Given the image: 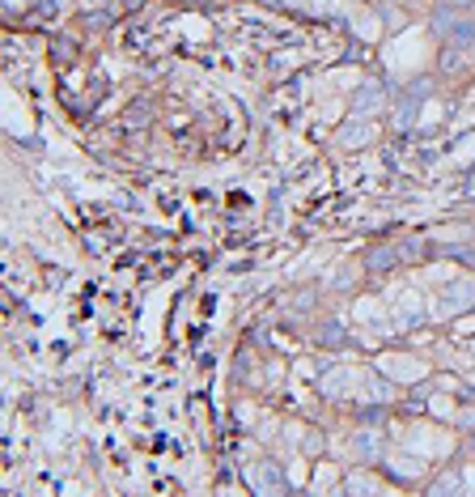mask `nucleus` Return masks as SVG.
I'll use <instances>...</instances> for the list:
<instances>
[{
    "label": "nucleus",
    "mask_w": 475,
    "mask_h": 497,
    "mask_svg": "<svg viewBox=\"0 0 475 497\" xmlns=\"http://www.w3.org/2000/svg\"><path fill=\"white\" fill-rule=\"evenodd\" d=\"M378 103H382V90H378V86H365L361 98H356V111H373Z\"/></svg>",
    "instance_id": "39448f33"
},
{
    "label": "nucleus",
    "mask_w": 475,
    "mask_h": 497,
    "mask_svg": "<svg viewBox=\"0 0 475 497\" xmlns=\"http://www.w3.org/2000/svg\"><path fill=\"white\" fill-rule=\"evenodd\" d=\"M353 451L356 455H378V442H373V434H361V438H356Z\"/></svg>",
    "instance_id": "423d86ee"
},
{
    "label": "nucleus",
    "mask_w": 475,
    "mask_h": 497,
    "mask_svg": "<svg viewBox=\"0 0 475 497\" xmlns=\"http://www.w3.org/2000/svg\"><path fill=\"white\" fill-rule=\"evenodd\" d=\"M382 370L390 378H420V375H425V370H420V362H408V357H390Z\"/></svg>",
    "instance_id": "f03ea898"
},
{
    "label": "nucleus",
    "mask_w": 475,
    "mask_h": 497,
    "mask_svg": "<svg viewBox=\"0 0 475 497\" xmlns=\"http://www.w3.org/2000/svg\"><path fill=\"white\" fill-rule=\"evenodd\" d=\"M370 136H373V132H370V123L356 120V123H348V128L340 132V145H365Z\"/></svg>",
    "instance_id": "7ed1b4c3"
},
{
    "label": "nucleus",
    "mask_w": 475,
    "mask_h": 497,
    "mask_svg": "<svg viewBox=\"0 0 475 497\" xmlns=\"http://www.w3.org/2000/svg\"><path fill=\"white\" fill-rule=\"evenodd\" d=\"M475 306V281H450L442 289V298H437V315H462V311H471Z\"/></svg>",
    "instance_id": "f257e3e1"
},
{
    "label": "nucleus",
    "mask_w": 475,
    "mask_h": 497,
    "mask_svg": "<svg viewBox=\"0 0 475 497\" xmlns=\"http://www.w3.org/2000/svg\"><path fill=\"white\" fill-rule=\"evenodd\" d=\"M416 319H420V298L416 294H399V328H408Z\"/></svg>",
    "instance_id": "20e7f679"
}]
</instances>
